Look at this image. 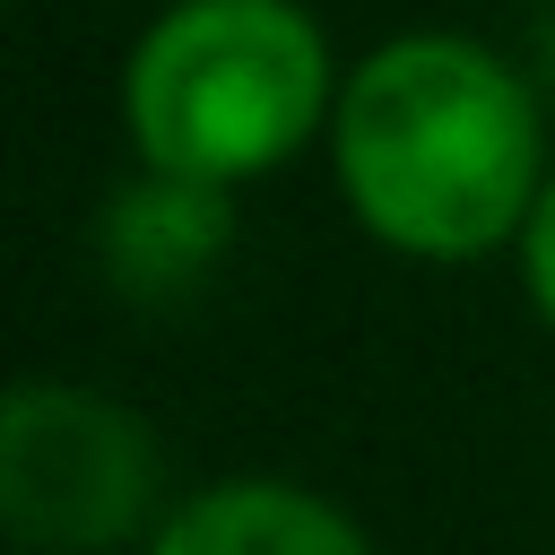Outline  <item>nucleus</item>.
<instances>
[{
  "mask_svg": "<svg viewBox=\"0 0 555 555\" xmlns=\"http://www.w3.org/2000/svg\"><path fill=\"white\" fill-rule=\"evenodd\" d=\"M330 173L347 217L425 269H468L520 243L546 191L538 87L460 26L382 35L330 113Z\"/></svg>",
  "mask_w": 555,
  "mask_h": 555,
  "instance_id": "f257e3e1",
  "label": "nucleus"
},
{
  "mask_svg": "<svg viewBox=\"0 0 555 555\" xmlns=\"http://www.w3.org/2000/svg\"><path fill=\"white\" fill-rule=\"evenodd\" d=\"M338 87L304 0H173L121 61V130L147 173L243 191L330 130Z\"/></svg>",
  "mask_w": 555,
  "mask_h": 555,
  "instance_id": "f03ea898",
  "label": "nucleus"
},
{
  "mask_svg": "<svg viewBox=\"0 0 555 555\" xmlns=\"http://www.w3.org/2000/svg\"><path fill=\"white\" fill-rule=\"evenodd\" d=\"M156 512V434L87 382H9L0 399V520L17 546L95 555Z\"/></svg>",
  "mask_w": 555,
  "mask_h": 555,
  "instance_id": "7ed1b4c3",
  "label": "nucleus"
},
{
  "mask_svg": "<svg viewBox=\"0 0 555 555\" xmlns=\"http://www.w3.org/2000/svg\"><path fill=\"white\" fill-rule=\"evenodd\" d=\"M147 555H373L347 503L286 486V477H225L182 494L156 529Z\"/></svg>",
  "mask_w": 555,
  "mask_h": 555,
  "instance_id": "20e7f679",
  "label": "nucleus"
},
{
  "mask_svg": "<svg viewBox=\"0 0 555 555\" xmlns=\"http://www.w3.org/2000/svg\"><path fill=\"white\" fill-rule=\"evenodd\" d=\"M95 251H104L113 295L173 304L225 251V191H199V182H173V173H139L130 191H113Z\"/></svg>",
  "mask_w": 555,
  "mask_h": 555,
  "instance_id": "39448f33",
  "label": "nucleus"
},
{
  "mask_svg": "<svg viewBox=\"0 0 555 555\" xmlns=\"http://www.w3.org/2000/svg\"><path fill=\"white\" fill-rule=\"evenodd\" d=\"M520 286H529V312L555 330V173H546V191H538V208H529V225H520Z\"/></svg>",
  "mask_w": 555,
  "mask_h": 555,
  "instance_id": "423d86ee",
  "label": "nucleus"
}]
</instances>
